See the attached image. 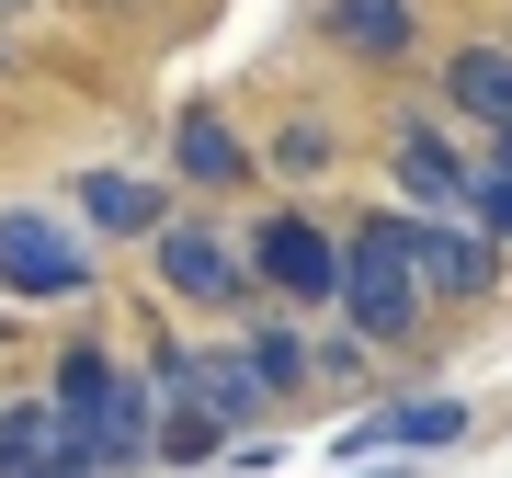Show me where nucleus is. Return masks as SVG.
<instances>
[{"label": "nucleus", "mask_w": 512, "mask_h": 478, "mask_svg": "<svg viewBox=\"0 0 512 478\" xmlns=\"http://www.w3.org/2000/svg\"><path fill=\"white\" fill-rule=\"evenodd\" d=\"M239 365L262 376V399H285V387H308V342L296 331H239Z\"/></svg>", "instance_id": "2eb2a0df"}, {"label": "nucleus", "mask_w": 512, "mask_h": 478, "mask_svg": "<svg viewBox=\"0 0 512 478\" xmlns=\"http://www.w3.org/2000/svg\"><path fill=\"white\" fill-rule=\"evenodd\" d=\"M399 251H410V285L421 296H490L501 285V239H478L467 217H399Z\"/></svg>", "instance_id": "7ed1b4c3"}, {"label": "nucleus", "mask_w": 512, "mask_h": 478, "mask_svg": "<svg viewBox=\"0 0 512 478\" xmlns=\"http://www.w3.org/2000/svg\"><path fill=\"white\" fill-rule=\"evenodd\" d=\"M183 387L205 399V422H217V433H228V422H262V410H274V399H262V376L239 365V342H205V353L183 342Z\"/></svg>", "instance_id": "9b49d317"}, {"label": "nucleus", "mask_w": 512, "mask_h": 478, "mask_svg": "<svg viewBox=\"0 0 512 478\" xmlns=\"http://www.w3.org/2000/svg\"><path fill=\"white\" fill-rule=\"evenodd\" d=\"M57 422L80 433V456H92V478H114V467H148V444H160V399H148V376H126V365H103L92 342H69L57 353Z\"/></svg>", "instance_id": "f257e3e1"}, {"label": "nucleus", "mask_w": 512, "mask_h": 478, "mask_svg": "<svg viewBox=\"0 0 512 478\" xmlns=\"http://www.w3.org/2000/svg\"><path fill=\"white\" fill-rule=\"evenodd\" d=\"M444 456V444H467V399H387L376 422H353V433H330V456L342 467H365V456Z\"/></svg>", "instance_id": "423d86ee"}, {"label": "nucleus", "mask_w": 512, "mask_h": 478, "mask_svg": "<svg viewBox=\"0 0 512 478\" xmlns=\"http://www.w3.org/2000/svg\"><path fill=\"white\" fill-rule=\"evenodd\" d=\"M239 160H251V148L228 137V114H183V183H239Z\"/></svg>", "instance_id": "4468645a"}, {"label": "nucleus", "mask_w": 512, "mask_h": 478, "mask_svg": "<svg viewBox=\"0 0 512 478\" xmlns=\"http://www.w3.org/2000/svg\"><path fill=\"white\" fill-rule=\"evenodd\" d=\"M80 217H92L103 239H160L171 228V194L137 183V171H80Z\"/></svg>", "instance_id": "f8f14e48"}, {"label": "nucleus", "mask_w": 512, "mask_h": 478, "mask_svg": "<svg viewBox=\"0 0 512 478\" xmlns=\"http://www.w3.org/2000/svg\"><path fill=\"white\" fill-rule=\"evenodd\" d=\"M251 274L274 285V296H308V308H330V296H342V239H330V228H308V217H262Z\"/></svg>", "instance_id": "39448f33"}, {"label": "nucleus", "mask_w": 512, "mask_h": 478, "mask_svg": "<svg viewBox=\"0 0 512 478\" xmlns=\"http://www.w3.org/2000/svg\"><path fill=\"white\" fill-rule=\"evenodd\" d=\"M0 285L12 296H80L92 285V251H80L46 205H12V217H0Z\"/></svg>", "instance_id": "20e7f679"}, {"label": "nucleus", "mask_w": 512, "mask_h": 478, "mask_svg": "<svg viewBox=\"0 0 512 478\" xmlns=\"http://www.w3.org/2000/svg\"><path fill=\"white\" fill-rule=\"evenodd\" d=\"M387 171H399V194L421 205V217H467V160H456V148H444L433 126H399V148H387Z\"/></svg>", "instance_id": "1a4fd4ad"}, {"label": "nucleus", "mask_w": 512, "mask_h": 478, "mask_svg": "<svg viewBox=\"0 0 512 478\" xmlns=\"http://www.w3.org/2000/svg\"><path fill=\"white\" fill-rule=\"evenodd\" d=\"M274 160H285V171H330V137H319V126H285Z\"/></svg>", "instance_id": "dca6fc26"}, {"label": "nucleus", "mask_w": 512, "mask_h": 478, "mask_svg": "<svg viewBox=\"0 0 512 478\" xmlns=\"http://www.w3.org/2000/svg\"><path fill=\"white\" fill-rule=\"evenodd\" d=\"M0 478H92L80 433L57 422V399H12L0 410Z\"/></svg>", "instance_id": "6e6552de"}, {"label": "nucleus", "mask_w": 512, "mask_h": 478, "mask_svg": "<svg viewBox=\"0 0 512 478\" xmlns=\"http://www.w3.org/2000/svg\"><path fill=\"white\" fill-rule=\"evenodd\" d=\"M444 92H456V114H478L490 137H512V46H456L444 57Z\"/></svg>", "instance_id": "ddd939ff"}, {"label": "nucleus", "mask_w": 512, "mask_h": 478, "mask_svg": "<svg viewBox=\"0 0 512 478\" xmlns=\"http://www.w3.org/2000/svg\"><path fill=\"white\" fill-rule=\"evenodd\" d=\"M148 251H160V285L183 296V308H228V296H239V251H228V228L171 217L160 239H148Z\"/></svg>", "instance_id": "0eeeda50"}, {"label": "nucleus", "mask_w": 512, "mask_h": 478, "mask_svg": "<svg viewBox=\"0 0 512 478\" xmlns=\"http://www.w3.org/2000/svg\"><path fill=\"white\" fill-rule=\"evenodd\" d=\"M490 183H512V137H490Z\"/></svg>", "instance_id": "f3484780"}, {"label": "nucleus", "mask_w": 512, "mask_h": 478, "mask_svg": "<svg viewBox=\"0 0 512 478\" xmlns=\"http://www.w3.org/2000/svg\"><path fill=\"white\" fill-rule=\"evenodd\" d=\"M319 35L330 57H365V69H387V57H410V0H319Z\"/></svg>", "instance_id": "9d476101"}, {"label": "nucleus", "mask_w": 512, "mask_h": 478, "mask_svg": "<svg viewBox=\"0 0 512 478\" xmlns=\"http://www.w3.org/2000/svg\"><path fill=\"white\" fill-rule=\"evenodd\" d=\"M342 319L365 342H410L421 319V285H410V251H399V217H365L342 239Z\"/></svg>", "instance_id": "f03ea898"}]
</instances>
